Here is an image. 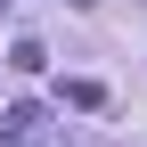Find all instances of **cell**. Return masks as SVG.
Wrapping results in <instances>:
<instances>
[{
    "label": "cell",
    "instance_id": "1",
    "mask_svg": "<svg viewBox=\"0 0 147 147\" xmlns=\"http://www.w3.org/2000/svg\"><path fill=\"white\" fill-rule=\"evenodd\" d=\"M41 131H49V115L33 98H16L8 115H0V147H41Z\"/></svg>",
    "mask_w": 147,
    "mask_h": 147
},
{
    "label": "cell",
    "instance_id": "2",
    "mask_svg": "<svg viewBox=\"0 0 147 147\" xmlns=\"http://www.w3.org/2000/svg\"><path fill=\"white\" fill-rule=\"evenodd\" d=\"M57 98H65V106H82V115H98V106H106V90H98V82H90V74H74V82L57 90Z\"/></svg>",
    "mask_w": 147,
    "mask_h": 147
},
{
    "label": "cell",
    "instance_id": "3",
    "mask_svg": "<svg viewBox=\"0 0 147 147\" xmlns=\"http://www.w3.org/2000/svg\"><path fill=\"white\" fill-rule=\"evenodd\" d=\"M8 65H16V74H41V65H49V49H41V41H33V33H25V41L8 49Z\"/></svg>",
    "mask_w": 147,
    "mask_h": 147
},
{
    "label": "cell",
    "instance_id": "4",
    "mask_svg": "<svg viewBox=\"0 0 147 147\" xmlns=\"http://www.w3.org/2000/svg\"><path fill=\"white\" fill-rule=\"evenodd\" d=\"M65 8H98V0H65Z\"/></svg>",
    "mask_w": 147,
    "mask_h": 147
},
{
    "label": "cell",
    "instance_id": "5",
    "mask_svg": "<svg viewBox=\"0 0 147 147\" xmlns=\"http://www.w3.org/2000/svg\"><path fill=\"white\" fill-rule=\"evenodd\" d=\"M0 8H8V0H0Z\"/></svg>",
    "mask_w": 147,
    "mask_h": 147
}]
</instances>
